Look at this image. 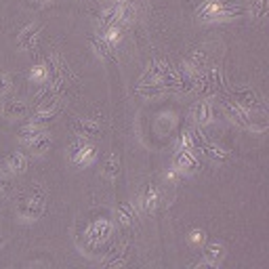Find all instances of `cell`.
Instances as JSON below:
<instances>
[{"label": "cell", "mask_w": 269, "mask_h": 269, "mask_svg": "<svg viewBox=\"0 0 269 269\" xmlns=\"http://www.w3.org/2000/svg\"><path fill=\"white\" fill-rule=\"evenodd\" d=\"M11 82H13V78L9 74H0V97L7 95V91L11 88Z\"/></svg>", "instance_id": "26"}, {"label": "cell", "mask_w": 269, "mask_h": 269, "mask_svg": "<svg viewBox=\"0 0 269 269\" xmlns=\"http://www.w3.org/2000/svg\"><path fill=\"white\" fill-rule=\"evenodd\" d=\"M242 13V9H238L236 5L227 3V0H208L200 9H198V19L200 21H225V19H233Z\"/></svg>", "instance_id": "1"}, {"label": "cell", "mask_w": 269, "mask_h": 269, "mask_svg": "<svg viewBox=\"0 0 269 269\" xmlns=\"http://www.w3.org/2000/svg\"><path fill=\"white\" fill-rule=\"evenodd\" d=\"M5 166H7L9 172H17V174H21L23 170H26V166H28V160H26V156H23V154L15 151V154H11V156L7 158Z\"/></svg>", "instance_id": "13"}, {"label": "cell", "mask_w": 269, "mask_h": 269, "mask_svg": "<svg viewBox=\"0 0 269 269\" xmlns=\"http://www.w3.org/2000/svg\"><path fill=\"white\" fill-rule=\"evenodd\" d=\"M40 32H42V28L38 26V23H32V26H28L26 30L19 34V38H17L19 49H23V51H34V49H36Z\"/></svg>", "instance_id": "6"}, {"label": "cell", "mask_w": 269, "mask_h": 269, "mask_svg": "<svg viewBox=\"0 0 269 269\" xmlns=\"http://www.w3.org/2000/svg\"><path fill=\"white\" fill-rule=\"evenodd\" d=\"M110 231H112V223L103 219V221H95V223L91 225L88 236H91L93 240H103V238H108V236H110Z\"/></svg>", "instance_id": "15"}, {"label": "cell", "mask_w": 269, "mask_h": 269, "mask_svg": "<svg viewBox=\"0 0 269 269\" xmlns=\"http://www.w3.org/2000/svg\"><path fill=\"white\" fill-rule=\"evenodd\" d=\"M185 67V72H190V74H200L202 72V67L206 65V51L204 49H196L192 55H190V59H187L183 63Z\"/></svg>", "instance_id": "10"}, {"label": "cell", "mask_w": 269, "mask_h": 269, "mask_svg": "<svg viewBox=\"0 0 269 269\" xmlns=\"http://www.w3.org/2000/svg\"><path fill=\"white\" fill-rule=\"evenodd\" d=\"M72 160L76 162L78 166L91 164V162L95 160V147L88 145L86 141H76L72 145Z\"/></svg>", "instance_id": "7"}, {"label": "cell", "mask_w": 269, "mask_h": 269, "mask_svg": "<svg viewBox=\"0 0 269 269\" xmlns=\"http://www.w3.org/2000/svg\"><path fill=\"white\" fill-rule=\"evenodd\" d=\"M0 244H3V240H0Z\"/></svg>", "instance_id": "30"}, {"label": "cell", "mask_w": 269, "mask_h": 269, "mask_svg": "<svg viewBox=\"0 0 269 269\" xmlns=\"http://www.w3.org/2000/svg\"><path fill=\"white\" fill-rule=\"evenodd\" d=\"M139 93H141V95H145V97H156V95H162V93L166 91V86L162 84V82H154L151 86H147V84H141L137 88Z\"/></svg>", "instance_id": "22"}, {"label": "cell", "mask_w": 269, "mask_h": 269, "mask_svg": "<svg viewBox=\"0 0 269 269\" xmlns=\"http://www.w3.org/2000/svg\"><path fill=\"white\" fill-rule=\"evenodd\" d=\"M233 95H236V101H233V103H238L242 110L252 112V114L254 112L265 114V101H263V97L256 91H252V88H240V91L233 93Z\"/></svg>", "instance_id": "2"}, {"label": "cell", "mask_w": 269, "mask_h": 269, "mask_svg": "<svg viewBox=\"0 0 269 269\" xmlns=\"http://www.w3.org/2000/svg\"><path fill=\"white\" fill-rule=\"evenodd\" d=\"M53 0H34V5L36 7H44V5H51Z\"/></svg>", "instance_id": "29"}, {"label": "cell", "mask_w": 269, "mask_h": 269, "mask_svg": "<svg viewBox=\"0 0 269 269\" xmlns=\"http://www.w3.org/2000/svg\"><path fill=\"white\" fill-rule=\"evenodd\" d=\"M192 118L198 126L208 124L210 118H213V105H210V101H198L192 110Z\"/></svg>", "instance_id": "8"}, {"label": "cell", "mask_w": 269, "mask_h": 269, "mask_svg": "<svg viewBox=\"0 0 269 269\" xmlns=\"http://www.w3.org/2000/svg\"><path fill=\"white\" fill-rule=\"evenodd\" d=\"M118 219H120V223L122 225H128L131 221L135 219V208L131 202H124L120 208H118Z\"/></svg>", "instance_id": "20"}, {"label": "cell", "mask_w": 269, "mask_h": 269, "mask_svg": "<svg viewBox=\"0 0 269 269\" xmlns=\"http://www.w3.org/2000/svg\"><path fill=\"white\" fill-rule=\"evenodd\" d=\"M141 202H143V210H145V213H154L156 202H158V192H156V187H154V185H149L147 190L143 192Z\"/></svg>", "instance_id": "16"}, {"label": "cell", "mask_w": 269, "mask_h": 269, "mask_svg": "<svg viewBox=\"0 0 269 269\" xmlns=\"http://www.w3.org/2000/svg\"><path fill=\"white\" fill-rule=\"evenodd\" d=\"M51 147V137L49 135H46V133H40V135H36V137H34L32 139V141L28 143V149L32 151V154H44V151L46 149H49Z\"/></svg>", "instance_id": "14"}, {"label": "cell", "mask_w": 269, "mask_h": 269, "mask_svg": "<svg viewBox=\"0 0 269 269\" xmlns=\"http://www.w3.org/2000/svg\"><path fill=\"white\" fill-rule=\"evenodd\" d=\"M223 254H225V248L221 246L219 242L208 244L206 252H204V261L200 265H204V267H217L221 261H223Z\"/></svg>", "instance_id": "9"}, {"label": "cell", "mask_w": 269, "mask_h": 269, "mask_svg": "<svg viewBox=\"0 0 269 269\" xmlns=\"http://www.w3.org/2000/svg\"><path fill=\"white\" fill-rule=\"evenodd\" d=\"M223 108H225V114L229 116V118L240 124V126H246V128H252V131H256V126H254V118H250V112L246 110H242L238 103H229L225 101L223 103Z\"/></svg>", "instance_id": "5"}, {"label": "cell", "mask_w": 269, "mask_h": 269, "mask_svg": "<svg viewBox=\"0 0 269 269\" xmlns=\"http://www.w3.org/2000/svg\"><path fill=\"white\" fill-rule=\"evenodd\" d=\"M265 13H267V0H252L250 15L252 17H265Z\"/></svg>", "instance_id": "25"}, {"label": "cell", "mask_w": 269, "mask_h": 269, "mask_svg": "<svg viewBox=\"0 0 269 269\" xmlns=\"http://www.w3.org/2000/svg\"><path fill=\"white\" fill-rule=\"evenodd\" d=\"M74 131L80 135V137H86V139H93L97 137L99 133V124L95 120H86V118H78L74 122Z\"/></svg>", "instance_id": "12"}, {"label": "cell", "mask_w": 269, "mask_h": 269, "mask_svg": "<svg viewBox=\"0 0 269 269\" xmlns=\"http://www.w3.org/2000/svg\"><path fill=\"white\" fill-rule=\"evenodd\" d=\"M7 190H9V181L5 177V172L0 170V192H7Z\"/></svg>", "instance_id": "27"}, {"label": "cell", "mask_w": 269, "mask_h": 269, "mask_svg": "<svg viewBox=\"0 0 269 269\" xmlns=\"http://www.w3.org/2000/svg\"><path fill=\"white\" fill-rule=\"evenodd\" d=\"M174 168H179L183 172H194L198 168V160L194 156V151H183L179 149V154L174 156Z\"/></svg>", "instance_id": "11"}, {"label": "cell", "mask_w": 269, "mask_h": 269, "mask_svg": "<svg viewBox=\"0 0 269 269\" xmlns=\"http://www.w3.org/2000/svg\"><path fill=\"white\" fill-rule=\"evenodd\" d=\"M202 240H204V233H200V231H192V242H194V244L202 242Z\"/></svg>", "instance_id": "28"}, {"label": "cell", "mask_w": 269, "mask_h": 269, "mask_svg": "<svg viewBox=\"0 0 269 269\" xmlns=\"http://www.w3.org/2000/svg\"><path fill=\"white\" fill-rule=\"evenodd\" d=\"M202 151L208 158H213V160H225L227 158V151L223 147H219V145H213V143H206L202 147Z\"/></svg>", "instance_id": "21"}, {"label": "cell", "mask_w": 269, "mask_h": 269, "mask_svg": "<svg viewBox=\"0 0 269 269\" xmlns=\"http://www.w3.org/2000/svg\"><path fill=\"white\" fill-rule=\"evenodd\" d=\"M40 133H42V131H40V126H36V124H30V122H28V124H26V126H23L21 131H19V139H21V141L28 145V143L32 141V139L36 137V135H40Z\"/></svg>", "instance_id": "19"}, {"label": "cell", "mask_w": 269, "mask_h": 269, "mask_svg": "<svg viewBox=\"0 0 269 269\" xmlns=\"http://www.w3.org/2000/svg\"><path fill=\"white\" fill-rule=\"evenodd\" d=\"M91 46H93V51H95L99 57H110V42L105 40L103 36L101 38H97V36H91Z\"/></svg>", "instance_id": "18"}, {"label": "cell", "mask_w": 269, "mask_h": 269, "mask_svg": "<svg viewBox=\"0 0 269 269\" xmlns=\"http://www.w3.org/2000/svg\"><path fill=\"white\" fill-rule=\"evenodd\" d=\"M26 112H28V105L23 101H9L5 105V114L9 118H19V116H23Z\"/></svg>", "instance_id": "17"}, {"label": "cell", "mask_w": 269, "mask_h": 269, "mask_svg": "<svg viewBox=\"0 0 269 269\" xmlns=\"http://www.w3.org/2000/svg\"><path fill=\"white\" fill-rule=\"evenodd\" d=\"M221 88V69L219 67H210L206 72L196 78V91L202 95H213Z\"/></svg>", "instance_id": "3"}, {"label": "cell", "mask_w": 269, "mask_h": 269, "mask_svg": "<svg viewBox=\"0 0 269 269\" xmlns=\"http://www.w3.org/2000/svg\"><path fill=\"white\" fill-rule=\"evenodd\" d=\"M30 78L34 80V82H46L49 80V72H46V65H36L30 72Z\"/></svg>", "instance_id": "24"}, {"label": "cell", "mask_w": 269, "mask_h": 269, "mask_svg": "<svg viewBox=\"0 0 269 269\" xmlns=\"http://www.w3.org/2000/svg\"><path fill=\"white\" fill-rule=\"evenodd\" d=\"M118 170H120V160L116 156H112L108 162H105L103 174H105V177H110V179H116V177H118Z\"/></svg>", "instance_id": "23"}, {"label": "cell", "mask_w": 269, "mask_h": 269, "mask_svg": "<svg viewBox=\"0 0 269 269\" xmlns=\"http://www.w3.org/2000/svg\"><path fill=\"white\" fill-rule=\"evenodd\" d=\"M17 213H19L23 219H28V221H36V219L44 213V202H42V198L32 196V198H26V200H21V204H19V208H17Z\"/></svg>", "instance_id": "4"}]
</instances>
